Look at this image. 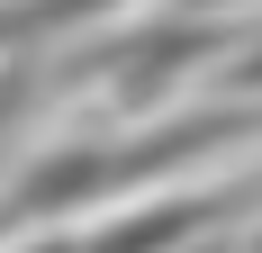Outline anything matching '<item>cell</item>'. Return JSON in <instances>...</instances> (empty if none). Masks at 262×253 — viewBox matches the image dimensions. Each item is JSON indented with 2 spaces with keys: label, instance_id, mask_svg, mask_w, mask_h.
Returning a JSON list of instances; mask_svg holds the SVG:
<instances>
[{
  "label": "cell",
  "instance_id": "obj_1",
  "mask_svg": "<svg viewBox=\"0 0 262 253\" xmlns=\"http://www.w3.org/2000/svg\"><path fill=\"white\" fill-rule=\"evenodd\" d=\"M262 136V100H217L190 109V118L163 126H127V136H54L36 163L0 172V244L9 235H54L63 217H91V208H136L154 181L190 172L226 145H253Z\"/></svg>",
  "mask_w": 262,
  "mask_h": 253
},
{
  "label": "cell",
  "instance_id": "obj_2",
  "mask_svg": "<svg viewBox=\"0 0 262 253\" xmlns=\"http://www.w3.org/2000/svg\"><path fill=\"white\" fill-rule=\"evenodd\" d=\"M226 36H235L226 18H154V27H136V36L91 46L73 81H91L108 109L145 118V109H163L190 73H199V64H208V54H226Z\"/></svg>",
  "mask_w": 262,
  "mask_h": 253
},
{
  "label": "cell",
  "instance_id": "obj_3",
  "mask_svg": "<svg viewBox=\"0 0 262 253\" xmlns=\"http://www.w3.org/2000/svg\"><path fill=\"white\" fill-rule=\"evenodd\" d=\"M27 64H36V54H0V172H9V145H18L9 126L27 118V100H36V73H27Z\"/></svg>",
  "mask_w": 262,
  "mask_h": 253
},
{
  "label": "cell",
  "instance_id": "obj_4",
  "mask_svg": "<svg viewBox=\"0 0 262 253\" xmlns=\"http://www.w3.org/2000/svg\"><path fill=\"white\" fill-rule=\"evenodd\" d=\"M0 54H27V9H0Z\"/></svg>",
  "mask_w": 262,
  "mask_h": 253
}]
</instances>
